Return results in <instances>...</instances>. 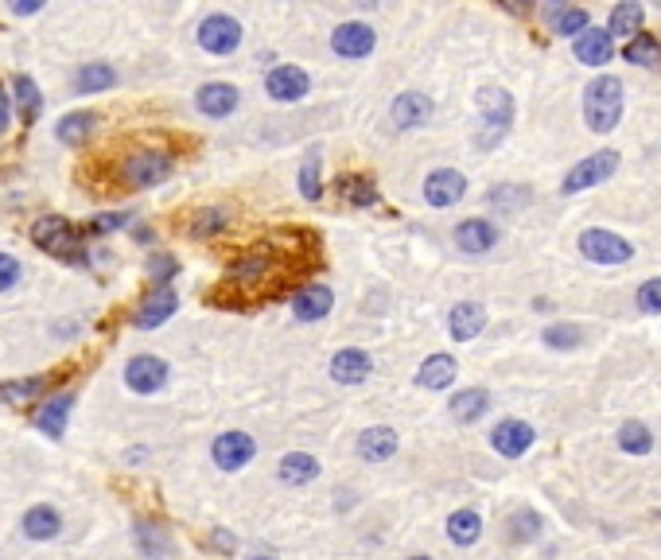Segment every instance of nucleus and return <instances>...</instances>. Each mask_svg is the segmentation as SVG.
Returning <instances> with one entry per match:
<instances>
[{"label": "nucleus", "mask_w": 661, "mask_h": 560, "mask_svg": "<svg viewBox=\"0 0 661 560\" xmlns=\"http://www.w3.org/2000/svg\"><path fill=\"white\" fill-rule=\"evenodd\" d=\"M658 8H661V4H658Z\"/></svg>", "instance_id": "obj_54"}, {"label": "nucleus", "mask_w": 661, "mask_h": 560, "mask_svg": "<svg viewBox=\"0 0 661 560\" xmlns=\"http://www.w3.org/2000/svg\"><path fill=\"white\" fill-rule=\"evenodd\" d=\"M121 226H129V214H102V218L90 222L94 234H109V230H121Z\"/></svg>", "instance_id": "obj_48"}, {"label": "nucleus", "mask_w": 661, "mask_h": 560, "mask_svg": "<svg viewBox=\"0 0 661 560\" xmlns=\"http://www.w3.org/2000/svg\"><path fill=\"white\" fill-rule=\"evenodd\" d=\"M300 195L315 203L323 195V156L319 152H308L304 164H300Z\"/></svg>", "instance_id": "obj_37"}, {"label": "nucleus", "mask_w": 661, "mask_h": 560, "mask_svg": "<svg viewBox=\"0 0 661 560\" xmlns=\"http://www.w3.org/2000/svg\"><path fill=\"white\" fill-rule=\"evenodd\" d=\"M280 483H288V487H308L319 479V459L308 452H288L280 459Z\"/></svg>", "instance_id": "obj_25"}, {"label": "nucleus", "mask_w": 661, "mask_h": 560, "mask_svg": "<svg viewBox=\"0 0 661 560\" xmlns=\"http://www.w3.org/2000/svg\"><path fill=\"white\" fill-rule=\"evenodd\" d=\"M638 312H650V315H658L661 312V277L654 280H646L642 288H638Z\"/></svg>", "instance_id": "obj_45"}, {"label": "nucleus", "mask_w": 661, "mask_h": 560, "mask_svg": "<svg viewBox=\"0 0 661 560\" xmlns=\"http://www.w3.org/2000/svg\"><path fill=\"white\" fill-rule=\"evenodd\" d=\"M70 409H74V397H70V393H55L51 401H43V405H39V413H35L39 432H47L51 440H59V436L67 432Z\"/></svg>", "instance_id": "obj_22"}, {"label": "nucleus", "mask_w": 661, "mask_h": 560, "mask_svg": "<svg viewBox=\"0 0 661 560\" xmlns=\"http://www.w3.org/2000/svg\"><path fill=\"white\" fill-rule=\"evenodd\" d=\"M580 253L595 265H627L634 257V245L611 230H584L580 234Z\"/></svg>", "instance_id": "obj_6"}, {"label": "nucleus", "mask_w": 661, "mask_h": 560, "mask_svg": "<svg viewBox=\"0 0 661 560\" xmlns=\"http://www.w3.org/2000/svg\"><path fill=\"white\" fill-rule=\"evenodd\" d=\"M32 242L43 249V253H55V257H70V261H82V245H78V234L67 218L59 214H47V218H35L32 226Z\"/></svg>", "instance_id": "obj_4"}, {"label": "nucleus", "mask_w": 661, "mask_h": 560, "mask_svg": "<svg viewBox=\"0 0 661 560\" xmlns=\"http://www.w3.org/2000/svg\"><path fill=\"white\" fill-rule=\"evenodd\" d=\"M179 308V296H175L172 284H156L148 296H144V304H140L137 312V327L144 331H152V327H160V323H168Z\"/></svg>", "instance_id": "obj_15"}, {"label": "nucleus", "mask_w": 661, "mask_h": 560, "mask_svg": "<svg viewBox=\"0 0 661 560\" xmlns=\"http://www.w3.org/2000/svg\"><path fill=\"white\" fill-rule=\"evenodd\" d=\"M249 560H277V557H273V553H253Z\"/></svg>", "instance_id": "obj_52"}, {"label": "nucleus", "mask_w": 661, "mask_h": 560, "mask_svg": "<svg viewBox=\"0 0 661 560\" xmlns=\"http://www.w3.org/2000/svg\"><path fill=\"white\" fill-rule=\"evenodd\" d=\"M16 280H20V261L8 257V253H0V292H8Z\"/></svg>", "instance_id": "obj_47"}, {"label": "nucleus", "mask_w": 661, "mask_h": 560, "mask_svg": "<svg viewBox=\"0 0 661 560\" xmlns=\"http://www.w3.org/2000/svg\"><path fill=\"white\" fill-rule=\"evenodd\" d=\"M137 545L144 549V557H152V560H164V557H172V537H168V529H160V525H152V522H140L137 525Z\"/></svg>", "instance_id": "obj_34"}, {"label": "nucleus", "mask_w": 661, "mask_h": 560, "mask_svg": "<svg viewBox=\"0 0 661 560\" xmlns=\"http://www.w3.org/2000/svg\"><path fill=\"white\" fill-rule=\"evenodd\" d=\"M584 121L592 133H611L623 121V82L615 74L595 78L584 90Z\"/></svg>", "instance_id": "obj_2"}, {"label": "nucleus", "mask_w": 661, "mask_h": 560, "mask_svg": "<svg viewBox=\"0 0 661 560\" xmlns=\"http://www.w3.org/2000/svg\"><path fill=\"white\" fill-rule=\"evenodd\" d=\"M242 102V94H238V86H230V82H207L199 94H195V105H199V113H207V117H230L234 109Z\"/></svg>", "instance_id": "obj_20"}, {"label": "nucleus", "mask_w": 661, "mask_h": 560, "mask_svg": "<svg viewBox=\"0 0 661 560\" xmlns=\"http://www.w3.org/2000/svg\"><path fill=\"white\" fill-rule=\"evenodd\" d=\"M370 374H374V358H370L366 350L347 347L331 358V378L339 385H362Z\"/></svg>", "instance_id": "obj_17"}, {"label": "nucleus", "mask_w": 661, "mask_h": 560, "mask_svg": "<svg viewBox=\"0 0 661 560\" xmlns=\"http://www.w3.org/2000/svg\"><path fill=\"white\" fill-rule=\"evenodd\" d=\"M615 172H619V152H615V148H603V152H595V156H584L572 172L564 175L560 191H564V195H580V191H588V187L607 183Z\"/></svg>", "instance_id": "obj_3"}, {"label": "nucleus", "mask_w": 661, "mask_h": 560, "mask_svg": "<svg viewBox=\"0 0 661 560\" xmlns=\"http://www.w3.org/2000/svg\"><path fill=\"white\" fill-rule=\"evenodd\" d=\"M47 389V378H24V382H0V405H32L35 397Z\"/></svg>", "instance_id": "obj_35"}, {"label": "nucleus", "mask_w": 661, "mask_h": 560, "mask_svg": "<svg viewBox=\"0 0 661 560\" xmlns=\"http://www.w3.org/2000/svg\"><path fill=\"white\" fill-rule=\"evenodd\" d=\"M39 8H43V4H20V0H12V12H16V16H32Z\"/></svg>", "instance_id": "obj_51"}, {"label": "nucleus", "mask_w": 661, "mask_h": 560, "mask_svg": "<svg viewBox=\"0 0 661 560\" xmlns=\"http://www.w3.org/2000/svg\"><path fill=\"white\" fill-rule=\"evenodd\" d=\"M172 156L168 152H133L125 160V183L129 187H156L172 175Z\"/></svg>", "instance_id": "obj_9"}, {"label": "nucleus", "mask_w": 661, "mask_h": 560, "mask_svg": "<svg viewBox=\"0 0 661 560\" xmlns=\"http://www.w3.org/2000/svg\"><path fill=\"white\" fill-rule=\"evenodd\" d=\"M623 59H627V63H634V67L661 70V43H658V35H650V32L634 35L627 47H623Z\"/></svg>", "instance_id": "obj_29"}, {"label": "nucleus", "mask_w": 661, "mask_h": 560, "mask_svg": "<svg viewBox=\"0 0 661 560\" xmlns=\"http://www.w3.org/2000/svg\"><path fill=\"white\" fill-rule=\"evenodd\" d=\"M331 304H335V292L327 284H308V288H300L292 296V315L300 323H315V319H323V315L331 312Z\"/></svg>", "instance_id": "obj_19"}, {"label": "nucleus", "mask_w": 661, "mask_h": 560, "mask_svg": "<svg viewBox=\"0 0 661 560\" xmlns=\"http://www.w3.org/2000/svg\"><path fill=\"white\" fill-rule=\"evenodd\" d=\"M455 374H459V366H455L452 354H428L424 362H420L417 370V385L420 389H448L455 382Z\"/></svg>", "instance_id": "obj_23"}, {"label": "nucleus", "mask_w": 661, "mask_h": 560, "mask_svg": "<svg viewBox=\"0 0 661 560\" xmlns=\"http://www.w3.org/2000/svg\"><path fill=\"white\" fill-rule=\"evenodd\" d=\"M483 327H487V308H483V304L463 300V304H455L452 315H448V331H452L455 343H471V339H479Z\"/></svg>", "instance_id": "obj_18"}, {"label": "nucleus", "mask_w": 661, "mask_h": 560, "mask_svg": "<svg viewBox=\"0 0 661 560\" xmlns=\"http://www.w3.org/2000/svg\"><path fill=\"white\" fill-rule=\"evenodd\" d=\"M619 448L627 455H650L654 452V432L642 424V420H627L619 428Z\"/></svg>", "instance_id": "obj_36"}, {"label": "nucleus", "mask_w": 661, "mask_h": 560, "mask_svg": "<svg viewBox=\"0 0 661 560\" xmlns=\"http://www.w3.org/2000/svg\"><path fill=\"white\" fill-rule=\"evenodd\" d=\"M475 109H479L475 144H479V148H498V144L506 140V133H510V125H514V113H518L514 94H510V90H498V86H483V90L475 94Z\"/></svg>", "instance_id": "obj_1"}, {"label": "nucleus", "mask_w": 661, "mask_h": 560, "mask_svg": "<svg viewBox=\"0 0 661 560\" xmlns=\"http://www.w3.org/2000/svg\"><path fill=\"white\" fill-rule=\"evenodd\" d=\"M358 455L366 459V463H382V459H393L397 455V432L393 428H366L362 436H358Z\"/></svg>", "instance_id": "obj_24"}, {"label": "nucleus", "mask_w": 661, "mask_h": 560, "mask_svg": "<svg viewBox=\"0 0 661 560\" xmlns=\"http://www.w3.org/2000/svg\"><path fill=\"white\" fill-rule=\"evenodd\" d=\"M576 59L584 63V67H603V63H611V55H615V35L607 32V28H588V32L576 39Z\"/></svg>", "instance_id": "obj_21"}, {"label": "nucleus", "mask_w": 661, "mask_h": 560, "mask_svg": "<svg viewBox=\"0 0 661 560\" xmlns=\"http://www.w3.org/2000/svg\"><path fill=\"white\" fill-rule=\"evenodd\" d=\"M490 413V393L487 389H463V393H455L452 397V417L459 424H475V420H483Z\"/></svg>", "instance_id": "obj_28"}, {"label": "nucleus", "mask_w": 661, "mask_h": 560, "mask_svg": "<svg viewBox=\"0 0 661 560\" xmlns=\"http://www.w3.org/2000/svg\"><path fill=\"white\" fill-rule=\"evenodd\" d=\"M16 102H20V121L32 125L39 117V109H43V94H39V86L28 74H16Z\"/></svg>", "instance_id": "obj_38"}, {"label": "nucleus", "mask_w": 661, "mask_h": 560, "mask_svg": "<svg viewBox=\"0 0 661 560\" xmlns=\"http://www.w3.org/2000/svg\"><path fill=\"white\" fill-rule=\"evenodd\" d=\"M265 94L273 98V102H304L308 94H312V74L304 67H296V63H280L265 74Z\"/></svg>", "instance_id": "obj_5"}, {"label": "nucleus", "mask_w": 661, "mask_h": 560, "mask_svg": "<svg viewBox=\"0 0 661 560\" xmlns=\"http://www.w3.org/2000/svg\"><path fill=\"white\" fill-rule=\"evenodd\" d=\"M487 203L490 207H498L502 214H506V210H522L533 203V191L522 187V183H506V187H494V191H490Z\"/></svg>", "instance_id": "obj_39"}, {"label": "nucleus", "mask_w": 661, "mask_h": 560, "mask_svg": "<svg viewBox=\"0 0 661 560\" xmlns=\"http://www.w3.org/2000/svg\"><path fill=\"white\" fill-rule=\"evenodd\" d=\"M125 385L133 389V393H160L164 385H168V362L164 358H156V354H137V358H129V366H125Z\"/></svg>", "instance_id": "obj_10"}, {"label": "nucleus", "mask_w": 661, "mask_h": 560, "mask_svg": "<svg viewBox=\"0 0 661 560\" xmlns=\"http://www.w3.org/2000/svg\"><path fill=\"white\" fill-rule=\"evenodd\" d=\"M498 238H502V230L490 218H467V222L455 226V245L463 253H490L498 245Z\"/></svg>", "instance_id": "obj_16"}, {"label": "nucleus", "mask_w": 661, "mask_h": 560, "mask_svg": "<svg viewBox=\"0 0 661 560\" xmlns=\"http://www.w3.org/2000/svg\"><path fill=\"white\" fill-rule=\"evenodd\" d=\"M374 47H378V32L370 24H362V20L339 24L331 32V51L339 59H366V55H374Z\"/></svg>", "instance_id": "obj_8"}, {"label": "nucleus", "mask_w": 661, "mask_h": 560, "mask_svg": "<svg viewBox=\"0 0 661 560\" xmlns=\"http://www.w3.org/2000/svg\"><path fill=\"white\" fill-rule=\"evenodd\" d=\"M545 20H549V28L557 35H576V39L592 28L588 8H568V4H549L545 8Z\"/></svg>", "instance_id": "obj_26"}, {"label": "nucleus", "mask_w": 661, "mask_h": 560, "mask_svg": "<svg viewBox=\"0 0 661 560\" xmlns=\"http://www.w3.org/2000/svg\"><path fill=\"white\" fill-rule=\"evenodd\" d=\"M642 20H646V8L638 4V0H623V4H615L611 8V20H607V32L615 35V39H634V35H642Z\"/></svg>", "instance_id": "obj_27"}, {"label": "nucleus", "mask_w": 661, "mask_h": 560, "mask_svg": "<svg viewBox=\"0 0 661 560\" xmlns=\"http://www.w3.org/2000/svg\"><path fill=\"white\" fill-rule=\"evenodd\" d=\"M343 199H350L354 207H374L378 203V187L370 179H343Z\"/></svg>", "instance_id": "obj_43"}, {"label": "nucleus", "mask_w": 661, "mask_h": 560, "mask_svg": "<svg viewBox=\"0 0 661 560\" xmlns=\"http://www.w3.org/2000/svg\"><path fill=\"white\" fill-rule=\"evenodd\" d=\"M148 273H152L156 284H168V277H175V257H168V253H156V257L148 261Z\"/></svg>", "instance_id": "obj_46"}, {"label": "nucleus", "mask_w": 661, "mask_h": 560, "mask_svg": "<svg viewBox=\"0 0 661 560\" xmlns=\"http://www.w3.org/2000/svg\"><path fill=\"white\" fill-rule=\"evenodd\" d=\"M238 43H242V24L226 12H214L199 24V47L207 55H234Z\"/></svg>", "instance_id": "obj_7"}, {"label": "nucleus", "mask_w": 661, "mask_h": 560, "mask_svg": "<svg viewBox=\"0 0 661 560\" xmlns=\"http://www.w3.org/2000/svg\"><path fill=\"white\" fill-rule=\"evenodd\" d=\"M117 82V70L109 63H86V67L74 74V90L78 94H102Z\"/></svg>", "instance_id": "obj_31"}, {"label": "nucleus", "mask_w": 661, "mask_h": 560, "mask_svg": "<svg viewBox=\"0 0 661 560\" xmlns=\"http://www.w3.org/2000/svg\"><path fill=\"white\" fill-rule=\"evenodd\" d=\"M214 463L222 467V471H242L245 463L257 455V444H253V436H245V432H222L218 440H214Z\"/></svg>", "instance_id": "obj_13"}, {"label": "nucleus", "mask_w": 661, "mask_h": 560, "mask_svg": "<svg viewBox=\"0 0 661 560\" xmlns=\"http://www.w3.org/2000/svg\"><path fill=\"white\" fill-rule=\"evenodd\" d=\"M8 117H12V105H8V90L0 86V133L8 129Z\"/></svg>", "instance_id": "obj_50"}, {"label": "nucleus", "mask_w": 661, "mask_h": 560, "mask_svg": "<svg viewBox=\"0 0 661 560\" xmlns=\"http://www.w3.org/2000/svg\"><path fill=\"white\" fill-rule=\"evenodd\" d=\"M94 125H98V113H67L63 121H59V140L63 144H70V148H82V140H90V133H94Z\"/></svg>", "instance_id": "obj_32"}, {"label": "nucleus", "mask_w": 661, "mask_h": 560, "mask_svg": "<svg viewBox=\"0 0 661 560\" xmlns=\"http://www.w3.org/2000/svg\"><path fill=\"white\" fill-rule=\"evenodd\" d=\"M389 117H393L397 129H420V125L432 121V98H428V94H417V90H405V94L393 98Z\"/></svg>", "instance_id": "obj_14"}, {"label": "nucleus", "mask_w": 661, "mask_h": 560, "mask_svg": "<svg viewBox=\"0 0 661 560\" xmlns=\"http://www.w3.org/2000/svg\"><path fill=\"white\" fill-rule=\"evenodd\" d=\"M448 537H452L455 545H475L479 537H483V518H479V510H455L452 518H448Z\"/></svg>", "instance_id": "obj_33"}, {"label": "nucleus", "mask_w": 661, "mask_h": 560, "mask_svg": "<svg viewBox=\"0 0 661 560\" xmlns=\"http://www.w3.org/2000/svg\"><path fill=\"white\" fill-rule=\"evenodd\" d=\"M541 533V518L533 514V510H518L514 518H510V537L514 541H533Z\"/></svg>", "instance_id": "obj_44"}, {"label": "nucleus", "mask_w": 661, "mask_h": 560, "mask_svg": "<svg viewBox=\"0 0 661 560\" xmlns=\"http://www.w3.org/2000/svg\"><path fill=\"white\" fill-rule=\"evenodd\" d=\"M413 560H432V557H413Z\"/></svg>", "instance_id": "obj_53"}, {"label": "nucleus", "mask_w": 661, "mask_h": 560, "mask_svg": "<svg viewBox=\"0 0 661 560\" xmlns=\"http://www.w3.org/2000/svg\"><path fill=\"white\" fill-rule=\"evenodd\" d=\"M463 195H467V175L455 172V168H440V172H432L424 179V199H428V207L448 210V207H455Z\"/></svg>", "instance_id": "obj_11"}, {"label": "nucleus", "mask_w": 661, "mask_h": 560, "mask_svg": "<svg viewBox=\"0 0 661 560\" xmlns=\"http://www.w3.org/2000/svg\"><path fill=\"white\" fill-rule=\"evenodd\" d=\"M210 545H214V549H222V553H234V545H238V541H234L226 529H214V533H210Z\"/></svg>", "instance_id": "obj_49"}, {"label": "nucleus", "mask_w": 661, "mask_h": 560, "mask_svg": "<svg viewBox=\"0 0 661 560\" xmlns=\"http://www.w3.org/2000/svg\"><path fill=\"white\" fill-rule=\"evenodd\" d=\"M226 210L222 207H207L195 214V222H191V238H214V234H222L226 230Z\"/></svg>", "instance_id": "obj_42"}, {"label": "nucleus", "mask_w": 661, "mask_h": 560, "mask_svg": "<svg viewBox=\"0 0 661 560\" xmlns=\"http://www.w3.org/2000/svg\"><path fill=\"white\" fill-rule=\"evenodd\" d=\"M265 273H269V257L265 253H249L230 269V280L234 284H257V280H265Z\"/></svg>", "instance_id": "obj_40"}, {"label": "nucleus", "mask_w": 661, "mask_h": 560, "mask_svg": "<svg viewBox=\"0 0 661 560\" xmlns=\"http://www.w3.org/2000/svg\"><path fill=\"white\" fill-rule=\"evenodd\" d=\"M533 440H537V432H533V424H525V420H502L494 432H490V448L498 455H506V459H518L533 448Z\"/></svg>", "instance_id": "obj_12"}, {"label": "nucleus", "mask_w": 661, "mask_h": 560, "mask_svg": "<svg viewBox=\"0 0 661 560\" xmlns=\"http://www.w3.org/2000/svg\"><path fill=\"white\" fill-rule=\"evenodd\" d=\"M59 529H63V518H59V510H51V506H32V510L24 514V533H28L32 541H51V537H59Z\"/></svg>", "instance_id": "obj_30"}, {"label": "nucleus", "mask_w": 661, "mask_h": 560, "mask_svg": "<svg viewBox=\"0 0 661 560\" xmlns=\"http://www.w3.org/2000/svg\"><path fill=\"white\" fill-rule=\"evenodd\" d=\"M541 339L553 350H576L584 343V327H576V323H553V327H545Z\"/></svg>", "instance_id": "obj_41"}]
</instances>
